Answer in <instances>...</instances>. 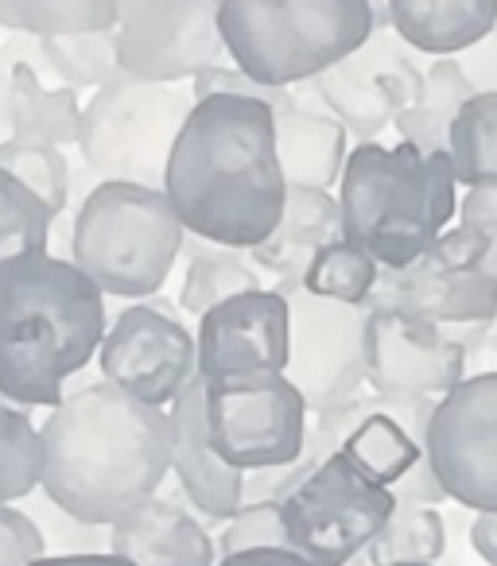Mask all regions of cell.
I'll list each match as a JSON object with an SVG mask.
<instances>
[{"instance_id": "1", "label": "cell", "mask_w": 497, "mask_h": 566, "mask_svg": "<svg viewBox=\"0 0 497 566\" xmlns=\"http://www.w3.org/2000/svg\"><path fill=\"white\" fill-rule=\"evenodd\" d=\"M164 195L187 237L249 252L272 237L288 202L277 109L253 97H206L167 156Z\"/></svg>"}, {"instance_id": "2", "label": "cell", "mask_w": 497, "mask_h": 566, "mask_svg": "<svg viewBox=\"0 0 497 566\" xmlns=\"http://www.w3.org/2000/svg\"><path fill=\"white\" fill-rule=\"evenodd\" d=\"M40 439L43 496L82 524L113 527L172 473L167 411L105 380L63 396Z\"/></svg>"}, {"instance_id": "3", "label": "cell", "mask_w": 497, "mask_h": 566, "mask_svg": "<svg viewBox=\"0 0 497 566\" xmlns=\"http://www.w3.org/2000/svg\"><path fill=\"white\" fill-rule=\"evenodd\" d=\"M105 331V295L74 260L40 252L9 264L0 272V400L55 408Z\"/></svg>"}, {"instance_id": "4", "label": "cell", "mask_w": 497, "mask_h": 566, "mask_svg": "<svg viewBox=\"0 0 497 566\" xmlns=\"http://www.w3.org/2000/svg\"><path fill=\"white\" fill-rule=\"evenodd\" d=\"M342 237L373 252L381 268H408L439 241L458 213V179L447 151L401 140H362L342 164Z\"/></svg>"}, {"instance_id": "5", "label": "cell", "mask_w": 497, "mask_h": 566, "mask_svg": "<svg viewBox=\"0 0 497 566\" xmlns=\"http://www.w3.org/2000/svg\"><path fill=\"white\" fill-rule=\"evenodd\" d=\"M226 55L261 86H300L373 35L365 0H226L218 12Z\"/></svg>"}, {"instance_id": "6", "label": "cell", "mask_w": 497, "mask_h": 566, "mask_svg": "<svg viewBox=\"0 0 497 566\" xmlns=\"http://www.w3.org/2000/svg\"><path fill=\"white\" fill-rule=\"evenodd\" d=\"M187 241L164 190L141 182H97L79 206L71 260L102 295L148 300L159 295Z\"/></svg>"}, {"instance_id": "7", "label": "cell", "mask_w": 497, "mask_h": 566, "mask_svg": "<svg viewBox=\"0 0 497 566\" xmlns=\"http://www.w3.org/2000/svg\"><path fill=\"white\" fill-rule=\"evenodd\" d=\"M195 109L179 82H148L117 71L82 105L79 148L97 182H141L164 190L167 156Z\"/></svg>"}, {"instance_id": "8", "label": "cell", "mask_w": 497, "mask_h": 566, "mask_svg": "<svg viewBox=\"0 0 497 566\" xmlns=\"http://www.w3.org/2000/svg\"><path fill=\"white\" fill-rule=\"evenodd\" d=\"M435 400L427 396H350L331 408L311 411L303 450L323 462L339 454L370 485L393 489L424 458L427 419Z\"/></svg>"}, {"instance_id": "9", "label": "cell", "mask_w": 497, "mask_h": 566, "mask_svg": "<svg viewBox=\"0 0 497 566\" xmlns=\"http://www.w3.org/2000/svg\"><path fill=\"white\" fill-rule=\"evenodd\" d=\"M393 504V489L370 485L339 454H331L280 504L288 547L311 566H346L354 555H365Z\"/></svg>"}, {"instance_id": "10", "label": "cell", "mask_w": 497, "mask_h": 566, "mask_svg": "<svg viewBox=\"0 0 497 566\" xmlns=\"http://www.w3.org/2000/svg\"><path fill=\"white\" fill-rule=\"evenodd\" d=\"M206 388V434L234 470L292 465L308 442V403L288 377L229 380Z\"/></svg>"}, {"instance_id": "11", "label": "cell", "mask_w": 497, "mask_h": 566, "mask_svg": "<svg viewBox=\"0 0 497 566\" xmlns=\"http://www.w3.org/2000/svg\"><path fill=\"white\" fill-rule=\"evenodd\" d=\"M102 380L152 408H172L198 377V346L183 315L159 295L136 300L105 331L97 349Z\"/></svg>"}, {"instance_id": "12", "label": "cell", "mask_w": 497, "mask_h": 566, "mask_svg": "<svg viewBox=\"0 0 497 566\" xmlns=\"http://www.w3.org/2000/svg\"><path fill=\"white\" fill-rule=\"evenodd\" d=\"M424 454L447 501L497 512V369L466 377L435 400Z\"/></svg>"}, {"instance_id": "13", "label": "cell", "mask_w": 497, "mask_h": 566, "mask_svg": "<svg viewBox=\"0 0 497 566\" xmlns=\"http://www.w3.org/2000/svg\"><path fill=\"white\" fill-rule=\"evenodd\" d=\"M226 0H121L113 28L121 71L148 82H190L229 63L218 32Z\"/></svg>"}, {"instance_id": "14", "label": "cell", "mask_w": 497, "mask_h": 566, "mask_svg": "<svg viewBox=\"0 0 497 566\" xmlns=\"http://www.w3.org/2000/svg\"><path fill=\"white\" fill-rule=\"evenodd\" d=\"M288 369L308 411L331 408L365 385V307L319 300L303 287H288Z\"/></svg>"}, {"instance_id": "15", "label": "cell", "mask_w": 497, "mask_h": 566, "mask_svg": "<svg viewBox=\"0 0 497 566\" xmlns=\"http://www.w3.org/2000/svg\"><path fill=\"white\" fill-rule=\"evenodd\" d=\"M323 109L358 140H377L420 97L424 71L401 35L373 32L358 51L308 82Z\"/></svg>"}, {"instance_id": "16", "label": "cell", "mask_w": 497, "mask_h": 566, "mask_svg": "<svg viewBox=\"0 0 497 566\" xmlns=\"http://www.w3.org/2000/svg\"><path fill=\"white\" fill-rule=\"evenodd\" d=\"M198 380L284 377L288 369V300L277 287H253L234 300H221L198 318Z\"/></svg>"}, {"instance_id": "17", "label": "cell", "mask_w": 497, "mask_h": 566, "mask_svg": "<svg viewBox=\"0 0 497 566\" xmlns=\"http://www.w3.org/2000/svg\"><path fill=\"white\" fill-rule=\"evenodd\" d=\"M365 385L381 396L439 400L466 380L470 349L443 326L396 311H365Z\"/></svg>"}, {"instance_id": "18", "label": "cell", "mask_w": 497, "mask_h": 566, "mask_svg": "<svg viewBox=\"0 0 497 566\" xmlns=\"http://www.w3.org/2000/svg\"><path fill=\"white\" fill-rule=\"evenodd\" d=\"M365 311H396L451 326H494L497 323V283L482 272L443 268L432 256H420L408 268H381Z\"/></svg>"}, {"instance_id": "19", "label": "cell", "mask_w": 497, "mask_h": 566, "mask_svg": "<svg viewBox=\"0 0 497 566\" xmlns=\"http://www.w3.org/2000/svg\"><path fill=\"white\" fill-rule=\"evenodd\" d=\"M32 48L35 35L20 32H12L9 43L0 48V117L9 125V136L51 144V148L79 144V90L48 86L40 66H32Z\"/></svg>"}, {"instance_id": "20", "label": "cell", "mask_w": 497, "mask_h": 566, "mask_svg": "<svg viewBox=\"0 0 497 566\" xmlns=\"http://www.w3.org/2000/svg\"><path fill=\"white\" fill-rule=\"evenodd\" d=\"M167 427H172V473L179 481L187 504L198 516L226 524L237 509H241V481L245 473L221 462V454L210 447L206 434V388L203 380H190L179 392V400L167 411Z\"/></svg>"}, {"instance_id": "21", "label": "cell", "mask_w": 497, "mask_h": 566, "mask_svg": "<svg viewBox=\"0 0 497 566\" xmlns=\"http://www.w3.org/2000/svg\"><path fill=\"white\" fill-rule=\"evenodd\" d=\"M110 551L128 558L133 566H214V547L206 524L195 516L190 504L175 496H148L128 509L110 527Z\"/></svg>"}, {"instance_id": "22", "label": "cell", "mask_w": 497, "mask_h": 566, "mask_svg": "<svg viewBox=\"0 0 497 566\" xmlns=\"http://www.w3.org/2000/svg\"><path fill=\"white\" fill-rule=\"evenodd\" d=\"M339 237H342V206L331 190L288 187L280 226L272 229L269 241L249 249V260L269 280V287L288 292V287H300L311 256L323 244L339 241Z\"/></svg>"}, {"instance_id": "23", "label": "cell", "mask_w": 497, "mask_h": 566, "mask_svg": "<svg viewBox=\"0 0 497 566\" xmlns=\"http://www.w3.org/2000/svg\"><path fill=\"white\" fill-rule=\"evenodd\" d=\"M497 24V0H389V28L412 51L455 59Z\"/></svg>"}, {"instance_id": "24", "label": "cell", "mask_w": 497, "mask_h": 566, "mask_svg": "<svg viewBox=\"0 0 497 566\" xmlns=\"http://www.w3.org/2000/svg\"><path fill=\"white\" fill-rule=\"evenodd\" d=\"M346 128L319 109H296L277 113V156L288 187L308 190H331L346 164Z\"/></svg>"}, {"instance_id": "25", "label": "cell", "mask_w": 497, "mask_h": 566, "mask_svg": "<svg viewBox=\"0 0 497 566\" xmlns=\"http://www.w3.org/2000/svg\"><path fill=\"white\" fill-rule=\"evenodd\" d=\"M478 90L463 74L458 59H432L424 71V86L420 97L393 120V133L401 140L416 144L420 151H447V136L455 125L458 109H463Z\"/></svg>"}, {"instance_id": "26", "label": "cell", "mask_w": 497, "mask_h": 566, "mask_svg": "<svg viewBox=\"0 0 497 566\" xmlns=\"http://www.w3.org/2000/svg\"><path fill=\"white\" fill-rule=\"evenodd\" d=\"M183 252H187V272H183L179 307L190 318H203L221 300H234V295L253 292V287H269V280L257 272L253 260L241 256L237 249H221V244L187 237Z\"/></svg>"}, {"instance_id": "27", "label": "cell", "mask_w": 497, "mask_h": 566, "mask_svg": "<svg viewBox=\"0 0 497 566\" xmlns=\"http://www.w3.org/2000/svg\"><path fill=\"white\" fill-rule=\"evenodd\" d=\"M447 156L458 187H497V90H482L458 109L447 136Z\"/></svg>"}, {"instance_id": "28", "label": "cell", "mask_w": 497, "mask_h": 566, "mask_svg": "<svg viewBox=\"0 0 497 566\" xmlns=\"http://www.w3.org/2000/svg\"><path fill=\"white\" fill-rule=\"evenodd\" d=\"M447 551V520L435 504L396 501L381 532L365 547L370 566L389 563H439Z\"/></svg>"}, {"instance_id": "29", "label": "cell", "mask_w": 497, "mask_h": 566, "mask_svg": "<svg viewBox=\"0 0 497 566\" xmlns=\"http://www.w3.org/2000/svg\"><path fill=\"white\" fill-rule=\"evenodd\" d=\"M121 0H0V28L20 35H74L117 28Z\"/></svg>"}, {"instance_id": "30", "label": "cell", "mask_w": 497, "mask_h": 566, "mask_svg": "<svg viewBox=\"0 0 497 566\" xmlns=\"http://www.w3.org/2000/svg\"><path fill=\"white\" fill-rule=\"evenodd\" d=\"M377 275H381V264L373 260V252H365L358 241L339 237V241L323 244V249L311 256L300 287L319 295V300L346 303V307H365L373 287H377Z\"/></svg>"}, {"instance_id": "31", "label": "cell", "mask_w": 497, "mask_h": 566, "mask_svg": "<svg viewBox=\"0 0 497 566\" xmlns=\"http://www.w3.org/2000/svg\"><path fill=\"white\" fill-rule=\"evenodd\" d=\"M43 55V71L55 74L71 90H97L121 71L117 40L110 32H74V35H35Z\"/></svg>"}, {"instance_id": "32", "label": "cell", "mask_w": 497, "mask_h": 566, "mask_svg": "<svg viewBox=\"0 0 497 566\" xmlns=\"http://www.w3.org/2000/svg\"><path fill=\"white\" fill-rule=\"evenodd\" d=\"M43 439L24 408L0 403V504H17L40 489Z\"/></svg>"}, {"instance_id": "33", "label": "cell", "mask_w": 497, "mask_h": 566, "mask_svg": "<svg viewBox=\"0 0 497 566\" xmlns=\"http://www.w3.org/2000/svg\"><path fill=\"white\" fill-rule=\"evenodd\" d=\"M0 171L32 190L51 210V218H59L71 202V164H66L63 148L4 136L0 140Z\"/></svg>"}, {"instance_id": "34", "label": "cell", "mask_w": 497, "mask_h": 566, "mask_svg": "<svg viewBox=\"0 0 497 566\" xmlns=\"http://www.w3.org/2000/svg\"><path fill=\"white\" fill-rule=\"evenodd\" d=\"M51 221V210L32 190L0 171V272L17 260L48 252Z\"/></svg>"}, {"instance_id": "35", "label": "cell", "mask_w": 497, "mask_h": 566, "mask_svg": "<svg viewBox=\"0 0 497 566\" xmlns=\"http://www.w3.org/2000/svg\"><path fill=\"white\" fill-rule=\"evenodd\" d=\"M257 547H288V527H284V512L272 501H257V504H241L234 516L226 520V532L218 543V558L226 555H241V551H257Z\"/></svg>"}, {"instance_id": "36", "label": "cell", "mask_w": 497, "mask_h": 566, "mask_svg": "<svg viewBox=\"0 0 497 566\" xmlns=\"http://www.w3.org/2000/svg\"><path fill=\"white\" fill-rule=\"evenodd\" d=\"M190 97L195 102H206V97H253V102H265L272 105L277 113H288L300 105V97L284 86H261L253 82L245 71H237L234 63H221V66H210V71L195 74L190 78Z\"/></svg>"}, {"instance_id": "37", "label": "cell", "mask_w": 497, "mask_h": 566, "mask_svg": "<svg viewBox=\"0 0 497 566\" xmlns=\"http://www.w3.org/2000/svg\"><path fill=\"white\" fill-rule=\"evenodd\" d=\"M458 226L474 244V272L497 283V187L466 190L458 202Z\"/></svg>"}, {"instance_id": "38", "label": "cell", "mask_w": 497, "mask_h": 566, "mask_svg": "<svg viewBox=\"0 0 497 566\" xmlns=\"http://www.w3.org/2000/svg\"><path fill=\"white\" fill-rule=\"evenodd\" d=\"M48 555L43 532L24 509L0 504V566H32Z\"/></svg>"}, {"instance_id": "39", "label": "cell", "mask_w": 497, "mask_h": 566, "mask_svg": "<svg viewBox=\"0 0 497 566\" xmlns=\"http://www.w3.org/2000/svg\"><path fill=\"white\" fill-rule=\"evenodd\" d=\"M393 496L396 501H416V504H435L439 509L443 501H447V493H443V485L435 481L432 473V462H427V454L420 458L416 465H412L408 473H404L401 481L393 485Z\"/></svg>"}, {"instance_id": "40", "label": "cell", "mask_w": 497, "mask_h": 566, "mask_svg": "<svg viewBox=\"0 0 497 566\" xmlns=\"http://www.w3.org/2000/svg\"><path fill=\"white\" fill-rule=\"evenodd\" d=\"M458 66H463V74L470 78V86L478 90H497V40L494 35H486V40H478L474 48L463 51V59H458Z\"/></svg>"}, {"instance_id": "41", "label": "cell", "mask_w": 497, "mask_h": 566, "mask_svg": "<svg viewBox=\"0 0 497 566\" xmlns=\"http://www.w3.org/2000/svg\"><path fill=\"white\" fill-rule=\"evenodd\" d=\"M214 566H311L308 558H300L296 551H280V547H257V551H241V555H226Z\"/></svg>"}, {"instance_id": "42", "label": "cell", "mask_w": 497, "mask_h": 566, "mask_svg": "<svg viewBox=\"0 0 497 566\" xmlns=\"http://www.w3.org/2000/svg\"><path fill=\"white\" fill-rule=\"evenodd\" d=\"M470 547L486 566H497V512H478L470 524Z\"/></svg>"}, {"instance_id": "43", "label": "cell", "mask_w": 497, "mask_h": 566, "mask_svg": "<svg viewBox=\"0 0 497 566\" xmlns=\"http://www.w3.org/2000/svg\"><path fill=\"white\" fill-rule=\"evenodd\" d=\"M32 566H133L113 551H79V555H43Z\"/></svg>"}, {"instance_id": "44", "label": "cell", "mask_w": 497, "mask_h": 566, "mask_svg": "<svg viewBox=\"0 0 497 566\" xmlns=\"http://www.w3.org/2000/svg\"><path fill=\"white\" fill-rule=\"evenodd\" d=\"M373 17V32H389V0H365Z\"/></svg>"}, {"instance_id": "45", "label": "cell", "mask_w": 497, "mask_h": 566, "mask_svg": "<svg viewBox=\"0 0 497 566\" xmlns=\"http://www.w3.org/2000/svg\"><path fill=\"white\" fill-rule=\"evenodd\" d=\"M346 566H370V558H365V555H354V558H350Z\"/></svg>"}, {"instance_id": "46", "label": "cell", "mask_w": 497, "mask_h": 566, "mask_svg": "<svg viewBox=\"0 0 497 566\" xmlns=\"http://www.w3.org/2000/svg\"><path fill=\"white\" fill-rule=\"evenodd\" d=\"M389 566H435V563H389Z\"/></svg>"}, {"instance_id": "47", "label": "cell", "mask_w": 497, "mask_h": 566, "mask_svg": "<svg viewBox=\"0 0 497 566\" xmlns=\"http://www.w3.org/2000/svg\"><path fill=\"white\" fill-rule=\"evenodd\" d=\"M489 35H494V40H497V24H494V32H489Z\"/></svg>"}]
</instances>
